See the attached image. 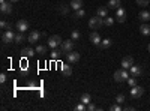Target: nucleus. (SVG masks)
I'll return each mask as SVG.
<instances>
[{
    "instance_id": "obj_28",
    "label": "nucleus",
    "mask_w": 150,
    "mask_h": 111,
    "mask_svg": "<svg viewBox=\"0 0 150 111\" xmlns=\"http://www.w3.org/2000/svg\"><path fill=\"white\" fill-rule=\"evenodd\" d=\"M104 24H105V26H108V27H111L112 24H114V18H112V17H105L104 18Z\"/></svg>"
},
{
    "instance_id": "obj_22",
    "label": "nucleus",
    "mask_w": 150,
    "mask_h": 111,
    "mask_svg": "<svg viewBox=\"0 0 150 111\" xmlns=\"http://www.w3.org/2000/svg\"><path fill=\"white\" fill-rule=\"evenodd\" d=\"M140 32H141V35H144V36H150V26H149V24H141Z\"/></svg>"
},
{
    "instance_id": "obj_4",
    "label": "nucleus",
    "mask_w": 150,
    "mask_h": 111,
    "mask_svg": "<svg viewBox=\"0 0 150 111\" xmlns=\"http://www.w3.org/2000/svg\"><path fill=\"white\" fill-rule=\"evenodd\" d=\"M2 41H3L5 44L14 42V41H15V33L12 32L11 29H9V30H5V32H3V35H2Z\"/></svg>"
},
{
    "instance_id": "obj_35",
    "label": "nucleus",
    "mask_w": 150,
    "mask_h": 111,
    "mask_svg": "<svg viewBox=\"0 0 150 111\" xmlns=\"http://www.w3.org/2000/svg\"><path fill=\"white\" fill-rule=\"evenodd\" d=\"M137 5H140V6H147V5H149V0H137Z\"/></svg>"
},
{
    "instance_id": "obj_6",
    "label": "nucleus",
    "mask_w": 150,
    "mask_h": 111,
    "mask_svg": "<svg viewBox=\"0 0 150 111\" xmlns=\"http://www.w3.org/2000/svg\"><path fill=\"white\" fill-rule=\"evenodd\" d=\"M45 33H41V32H38V30H33V32H30V35H29V38H27V42H30V44H36L38 41L41 39V36H44Z\"/></svg>"
},
{
    "instance_id": "obj_8",
    "label": "nucleus",
    "mask_w": 150,
    "mask_h": 111,
    "mask_svg": "<svg viewBox=\"0 0 150 111\" xmlns=\"http://www.w3.org/2000/svg\"><path fill=\"white\" fill-rule=\"evenodd\" d=\"M144 95V89L141 87V86H135V87L131 89V96L134 98V99H137V98H141Z\"/></svg>"
},
{
    "instance_id": "obj_25",
    "label": "nucleus",
    "mask_w": 150,
    "mask_h": 111,
    "mask_svg": "<svg viewBox=\"0 0 150 111\" xmlns=\"http://www.w3.org/2000/svg\"><path fill=\"white\" fill-rule=\"evenodd\" d=\"M137 81H138V78H137V77H132V75L126 80V83H128L129 87H135V86H137Z\"/></svg>"
},
{
    "instance_id": "obj_31",
    "label": "nucleus",
    "mask_w": 150,
    "mask_h": 111,
    "mask_svg": "<svg viewBox=\"0 0 150 111\" xmlns=\"http://www.w3.org/2000/svg\"><path fill=\"white\" fill-rule=\"evenodd\" d=\"M0 27H2L3 30H9V29H11V24H9L8 21L2 20V23H0Z\"/></svg>"
},
{
    "instance_id": "obj_39",
    "label": "nucleus",
    "mask_w": 150,
    "mask_h": 111,
    "mask_svg": "<svg viewBox=\"0 0 150 111\" xmlns=\"http://www.w3.org/2000/svg\"><path fill=\"white\" fill-rule=\"evenodd\" d=\"M9 2H12V3H15V2H18V0H9Z\"/></svg>"
},
{
    "instance_id": "obj_15",
    "label": "nucleus",
    "mask_w": 150,
    "mask_h": 111,
    "mask_svg": "<svg viewBox=\"0 0 150 111\" xmlns=\"http://www.w3.org/2000/svg\"><path fill=\"white\" fill-rule=\"evenodd\" d=\"M69 6H71V9H74V11H78V9L83 8V0H71Z\"/></svg>"
},
{
    "instance_id": "obj_10",
    "label": "nucleus",
    "mask_w": 150,
    "mask_h": 111,
    "mask_svg": "<svg viewBox=\"0 0 150 111\" xmlns=\"http://www.w3.org/2000/svg\"><path fill=\"white\" fill-rule=\"evenodd\" d=\"M17 29H18V32H26L27 29H29V21L27 20H18L17 21Z\"/></svg>"
},
{
    "instance_id": "obj_27",
    "label": "nucleus",
    "mask_w": 150,
    "mask_h": 111,
    "mask_svg": "<svg viewBox=\"0 0 150 111\" xmlns=\"http://www.w3.org/2000/svg\"><path fill=\"white\" fill-rule=\"evenodd\" d=\"M24 39H26V38H24L23 32H20V33H17V35H15V41H14V42H15V44H21Z\"/></svg>"
},
{
    "instance_id": "obj_26",
    "label": "nucleus",
    "mask_w": 150,
    "mask_h": 111,
    "mask_svg": "<svg viewBox=\"0 0 150 111\" xmlns=\"http://www.w3.org/2000/svg\"><path fill=\"white\" fill-rule=\"evenodd\" d=\"M81 38V33L78 32V30H72V33H71V39L72 41H78Z\"/></svg>"
},
{
    "instance_id": "obj_20",
    "label": "nucleus",
    "mask_w": 150,
    "mask_h": 111,
    "mask_svg": "<svg viewBox=\"0 0 150 111\" xmlns=\"http://www.w3.org/2000/svg\"><path fill=\"white\" fill-rule=\"evenodd\" d=\"M120 5H122L120 0H110L108 2V9H117V8H120Z\"/></svg>"
},
{
    "instance_id": "obj_40",
    "label": "nucleus",
    "mask_w": 150,
    "mask_h": 111,
    "mask_svg": "<svg viewBox=\"0 0 150 111\" xmlns=\"http://www.w3.org/2000/svg\"><path fill=\"white\" fill-rule=\"evenodd\" d=\"M147 48H149V53H150V44H149V47H147Z\"/></svg>"
},
{
    "instance_id": "obj_5",
    "label": "nucleus",
    "mask_w": 150,
    "mask_h": 111,
    "mask_svg": "<svg viewBox=\"0 0 150 111\" xmlns=\"http://www.w3.org/2000/svg\"><path fill=\"white\" fill-rule=\"evenodd\" d=\"M60 50L63 51V53H71L72 50H74V41L72 39H68V41H63L62 42V45H60Z\"/></svg>"
},
{
    "instance_id": "obj_3",
    "label": "nucleus",
    "mask_w": 150,
    "mask_h": 111,
    "mask_svg": "<svg viewBox=\"0 0 150 111\" xmlns=\"http://www.w3.org/2000/svg\"><path fill=\"white\" fill-rule=\"evenodd\" d=\"M62 42H63V41H62V38L59 35H53V36H50V38H48V47L50 48H57L59 45H62Z\"/></svg>"
},
{
    "instance_id": "obj_32",
    "label": "nucleus",
    "mask_w": 150,
    "mask_h": 111,
    "mask_svg": "<svg viewBox=\"0 0 150 111\" xmlns=\"http://www.w3.org/2000/svg\"><path fill=\"white\" fill-rule=\"evenodd\" d=\"M116 102H117V104H123V102H125V95H122V93H120V95H117Z\"/></svg>"
},
{
    "instance_id": "obj_11",
    "label": "nucleus",
    "mask_w": 150,
    "mask_h": 111,
    "mask_svg": "<svg viewBox=\"0 0 150 111\" xmlns=\"http://www.w3.org/2000/svg\"><path fill=\"white\" fill-rule=\"evenodd\" d=\"M132 65H134V59H132L131 56L123 57V60H122V68H123V69H129Z\"/></svg>"
},
{
    "instance_id": "obj_34",
    "label": "nucleus",
    "mask_w": 150,
    "mask_h": 111,
    "mask_svg": "<svg viewBox=\"0 0 150 111\" xmlns=\"http://www.w3.org/2000/svg\"><path fill=\"white\" fill-rule=\"evenodd\" d=\"M110 110H111V111H120L122 108H120V104H114V105L110 107Z\"/></svg>"
},
{
    "instance_id": "obj_1",
    "label": "nucleus",
    "mask_w": 150,
    "mask_h": 111,
    "mask_svg": "<svg viewBox=\"0 0 150 111\" xmlns=\"http://www.w3.org/2000/svg\"><path fill=\"white\" fill-rule=\"evenodd\" d=\"M129 78V74H128V69H117L114 72V81L117 83H123V81H126Z\"/></svg>"
},
{
    "instance_id": "obj_14",
    "label": "nucleus",
    "mask_w": 150,
    "mask_h": 111,
    "mask_svg": "<svg viewBox=\"0 0 150 111\" xmlns=\"http://www.w3.org/2000/svg\"><path fill=\"white\" fill-rule=\"evenodd\" d=\"M129 72H131V75H132V77H137V78H138V77L141 75V68L132 65V66L129 68Z\"/></svg>"
},
{
    "instance_id": "obj_13",
    "label": "nucleus",
    "mask_w": 150,
    "mask_h": 111,
    "mask_svg": "<svg viewBox=\"0 0 150 111\" xmlns=\"http://www.w3.org/2000/svg\"><path fill=\"white\" fill-rule=\"evenodd\" d=\"M90 41H92L95 45H99V44H101V41H102V39H101V35H99L98 32H92V33H90Z\"/></svg>"
},
{
    "instance_id": "obj_21",
    "label": "nucleus",
    "mask_w": 150,
    "mask_h": 111,
    "mask_svg": "<svg viewBox=\"0 0 150 111\" xmlns=\"http://www.w3.org/2000/svg\"><path fill=\"white\" fill-rule=\"evenodd\" d=\"M140 20L141 21H144V23H147V21H150V12L149 11H143V12H140Z\"/></svg>"
},
{
    "instance_id": "obj_36",
    "label": "nucleus",
    "mask_w": 150,
    "mask_h": 111,
    "mask_svg": "<svg viewBox=\"0 0 150 111\" xmlns=\"http://www.w3.org/2000/svg\"><path fill=\"white\" fill-rule=\"evenodd\" d=\"M8 77H6V74H0V83H6Z\"/></svg>"
},
{
    "instance_id": "obj_30",
    "label": "nucleus",
    "mask_w": 150,
    "mask_h": 111,
    "mask_svg": "<svg viewBox=\"0 0 150 111\" xmlns=\"http://www.w3.org/2000/svg\"><path fill=\"white\" fill-rule=\"evenodd\" d=\"M86 15V12H84V9L81 8V9H78V11H75V14H74V17L75 18H83Z\"/></svg>"
},
{
    "instance_id": "obj_23",
    "label": "nucleus",
    "mask_w": 150,
    "mask_h": 111,
    "mask_svg": "<svg viewBox=\"0 0 150 111\" xmlns=\"http://www.w3.org/2000/svg\"><path fill=\"white\" fill-rule=\"evenodd\" d=\"M81 102L86 104V105H89V104L92 102V96H90L89 93H83V95H81Z\"/></svg>"
},
{
    "instance_id": "obj_9",
    "label": "nucleus",
    "mask_w": 150,
    "mask_h": 111,
    "mask_svg": "<svg viewBox=\"0 0 150 111\" xmlns=\"http://www.w3.org/2000/svg\"><path fill=\"white\" fill-rule=\"evenodd\" d=\"M0 11H2L3 15H8V14H11V12H12V6L5 0V2H0Z\"/></svg>"
},
{
    "instance_id": "obj_7",
    "label": "nucleus",
    "mask_w": 150,
    "mask_h": 111,
    "mask_svg": "<svg viewBox=\"0 0 150 111\" xmlns=\"http://www.w3.org/2000/svg\"><path fill=\"white\" fill-rule=\"evenodd\" d=\"M116 20L119 23H125V21H126V11H125L122 6L116 9Z\"/></svg>"
},
{
    "instance_id": "obj_2",
    "label": "nucleus",
    "mask_w": 150,
    "mask_h": 111,
    "mask_svg": "<svg viewBox=\"0 0 150 111\" xmlns=\"http://www.w3.org/2000/svg\"><path fill=\"white\" fill-rule=\"evenodd\" d=\"M102 26H104V20H102L101 17L96 15V17H92V18L89 20V27L93 29V30H95V29H99V27H102Z\"/></svg>"
},
{
    "instance_id": "obj_16",
    "label": "nucleus",
    "mask_w": 150,
    "mask_h": 111,
    "mask_svg": "<svg viewBox=\"0 0 150 111\" xmlns=\"http://www.w3.org/2000/svg\"><path fill=\"white\" fill-rule=\"evenodd\" d=\"M111 45H112V41L111 39H102L101 44L98 45V48H99V50H107V48H110Z\"/></svg>"
},
{
    "instance_id": "obj_17",
    "label": "nucleus",
    "mask_w": 150,
    "mask_h": 111,
    "mask_svg": "<svg viewBox=\"0 0 150 111\" xmlns=\"http://www.w3.org/2000/svg\"><path fill=\"white\" fill-rule=\"evenodd\" d=\"M96 14H98V17H101V18L108 17V8H105V6H99L98 11H96Z\"/></svg>"
},
{
    "instance_id": "obj_38",
    "label": "nucleus",
    "mask_w": 150,
    "mask_h": 111,
    "mask_svg": "<svg viewBox=\"0 0 150 111\" xmlns=\"http://www.w3.org/2000/svg\"><path fill=\"white\" fill-rule=\"evenodd\" d=\"M60 12H62V14H68V8H66V6L63 5V6L60 8Z\"/></svg>"
},
{
    "instance_id": "obj_24",
    "label": "nucleus",
    "mask_w": 150,
    "mask_h": 111,
    "mask_svg": "<svg viewBox=\"0 0 150 111\" xmlns=\"http://www.w3.org/2000/svg\"><path fill=\"white\" fill-rule=\"evenodd\" d=\"M62 50H57V48H53V51H51V59L53 60H59L60 59V56H62Z\"/></svg>"
},
{
    "instance_id": "obj_12",
    "label": "nucleus",
    "mask_w": 150,
    "mask_h": 111,
    "mask_svg": "<svg viewBox=\"0 0 150 111\" xmlns=\"http://www.w3.org/2000/svg\"><path fill=\"white\" fill-rule=\"evenodd\" d=\"M66 57H68V62H69V63H77V62L80 60V53L71 51V53L66 54Z\"/></svg>"
},
{
    "instance_id": "obj_33",
    "label": "nucleus",
    "mask_w": 150,
    "mask_h": 111,
    "mask_svg": "<svg viewBox=\"0 0 150 111\" xmlns=\"http://www.w3.org/2000/svg\"><path fill=\"white\" fill-rule=\"evenodd\" d=\"M75 110H77V111H84V110H87V107H86V104H78L77 107H75Z\"/></svg>"
},
{
    "instance_id": "obj_29",
    "label": "nucleus",
    "mask_w": 150,
    "mask_h": 111,
    "mask_svg": "<svg viewBox=\"0 0 150 111\" xmlns=\"http://www.w3.org/2000/svg\"><path fill=\"white\" fill-rule=\"evenodd\" d=\"M36 53L41 54V56L45 54V53H47V47H45V45H38V47H36Z\"/></svg>"
},
{
    "instance_id": "obj_19",
    "label": "nucleus",
    "mask_w": 150,
    "mask_h": 111,
    "mask_svg": "<svg viewBox=\"0 0 150 111\" xmlns=\"http://www.w3.org/2000/svg\"><path fill=\"white\" fill-rule=\"evenodd\" d=\"M62 72H63L65 77H71V74H72L71 65H62Z\"/></svg>"
},
{
    "instance_id": "obj_37",
    "label": "nucleus",
    "mask_w": 150,
    "mask_h": 111,
    "mask_svg": "<svg viewBox=\"0 0 150 111\" xmlns=\"http://www.w3.org/2000/svg\"><path fill=\"white\" fill-rule=\"evenodd\" d=\"M87 110H89V111H93V110H96V107H95V104H89V105H87Z\"/></svg>"
},
{
    "instance_id": "obj_18",
    "label": "nucleus",
    "mask_w": 150,
    "mask_h": 111,
    "mask_svg": "<svg viewBox=\"0 0 150 111\" xmlns=\"http://www.w3.org/2000/svg\"><path fill=\"white\" fill-rule=\"evenodd\" d=\"M35 53H36V50H33V48H24V50L21 51V56L26 57V59H29V57H33Z\"/></svg>"
}]
</instances>
